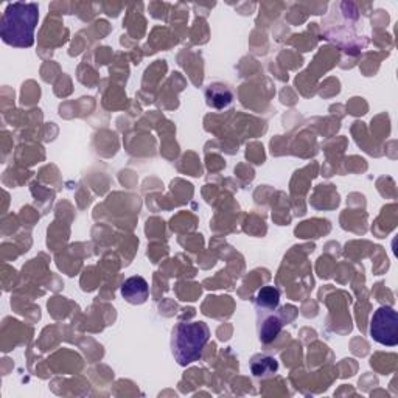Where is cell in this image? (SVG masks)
Here are the masks:
<instances>
[{"mask_svg": "<svg viewBox=\"0 0 398 398\" xmlns=\"http://www.w3.org/2000/svg\"><path fill=\"white\" fill-rule=\"evenodd\" d=\"M39 22V6L36 3H8L0 19V37L11 47H31L35 30Z\"/></svg>", "mask_w": 398, "mask_h": 398, "instance_id": "6da1fadb", "label": "cell"}, {"mask_svg": "<svg viewBox=\"0 0 398 398\" xmlns=\"http://www.w3.org/2000/svg\"><path fill=\"white\" fill-rule=\"evenodd\" d=\"M210 339V330L206 322H181L173 328L172 352L181 365H188L202 356L206 344Z\"/></svg>", "mask_w": 398, "mask_h": 398, "instance_id": "7a4b0ae2", "label": "cell"}, {"mask_svg": "<svg viewBox=\"0 0 398 398\" xmlns=\"http://www.w3.org/2000/svg\"><path fill=\"white\" fill-rule=\"evenodd\" d=\"M370 336L375 343L388 347L398 344V314L394 308L380 307L370 319Z\"/></svg>", "mask_w": 398, "mask_h": 398, "instance_id": "3957f363", "label": "cell"}, {"mask_svg": "<svg viewBox=\"0 0 398 398\" xmlns=\"http://www.w3.org/2000/svg\"><path fill=\"white\" fill-rule=\"evenodd\" d=\"M123 299L131 305H142L150 296V287L143 277H129L122 285Z\"/></svg>", "mask_w": 398, "mask_h": 398, "instance_id": "277c9868", "label": "cell"}, {"mask_svg": "<svg viewBox=\"0 0 398 398\" xmlns=\"http://www.w3.org/2000/svg\"><path fill=\"white\" fill-rule=\"evenodd\" d=\"M206 98H207V105L210 107H215V109H223V107H227L232 103L233 96L229 91V87L224 84L215 83L207 87Z\"/></svg>", "mask_w": 398, "mask_h": 398, "instance_id": "5b68a950", "label": "cell"}, {"mask_svg": "<svg viewBox=\"0 0 398 398\" xmlns=\"http://www.w3.org/2000/svg\"><path fill=\"white\" fill-rule=\"evenodd\" d=\"M251 370L255 378H268L279 370V363H277V359L273 356L257 355L252 358Z\"/></svg>", "mask_w": 398, "mask_h": 398, "instance_id": "8992f818", "label": "cell"}, {"mask_svg": "<svg viewBox=\"0 0 398 398\" xmlns=\"http://www.w3.org/2000/svg\"><path fill=\"white\" fill-rule=\"evenodd\" d=\"M280 302V291L274 287H263L257 294L255 303L258 308L262 309H269V311H274V309L279 307Z\"/></svg>", "mask_w": 398, "mask_h": 398, "instance_id": "52a82bcc", "label": "cell"}, {"mask_svg": "<svg viewBox=\"0 0 398 398\" xmlns=\"http://www.w3.org/2000/svg\"><path fill=\"white\" fill-rule=\"evenodd\" d=\"M283 327V322L279 316L271 314L269 318L263 320L262 328H260V341L263 344H269L271 341H274L277 338V334L280 333Z\"/></svg>", "mask_w": 398, "mask_h": 398, "instance_id": "ba28073f", "label": "cell"}]
</instances>
